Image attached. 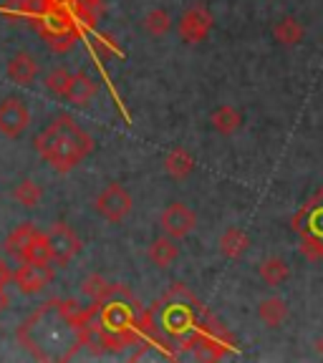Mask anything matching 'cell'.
<instances>
[{"label": "cell", "instance_id": "obj_23", "mask_svg": "<svg viewBox=\"0 0 323 363\" xmlns=\"http://www.w3.org/2000/svg\"><path fill=\"white\" fill-rule=\"evenodd\" d=\"M301 252L311 260H323V235H311V233H303L301 240Z\"/></svg>", "mask_w": 323, "mask_h": 363}, {"label": "cell", "instance_id": "obj_21", "mask_svg": "<svg viewBox=\"0 0 323 363\" xmlns=\"http://www.w3.org/2000/svg\"><path fill=\"white\" fill-rule=\"evenodd\" d=\"M170 28H172V18L165 8H154V11H149L147 16H144V30H147L149 35H154V38L165 35Z\"/></svg>", "mask_w": 323, "mask_h": 363}, {"label": "cell", "instance_id": "obj_12", "mask_svg": "<svg viewBox=\"0 0 323 363\" xmlns=\"http://www.w3.org/2000/svg\"><path fill=\"white\" fill-rule=\"evenodd\" d=\"M210 124L215 126L217 134L230 136L240 129V124H243V113H240L235 106H230V104H222V106H217L215 111H212Z\"/></svg>", "mask_w": 323, "mask_h": 363}, {"label": "cell", "instance_id": "obj_5", "mask_svg": "<svg viewBox=\"0 0 323 363\" xmlns=\"http://www.w3.org/2000/svg\"><path fill=\"white\" fill-rule=\"evenodd\" d=\"M11 278L23 295H38L53 283L56 272H53L51 262H23Z\"/></svg>", "mask_w": 323, "mask_h": 363}, {"label": "cell", "instance_id": "obj_14", "mask_svg": "<svg viewBox=\"0 0 323 363\" xmlns=\"http://www.w3.org/2000/svg\"><path fill=\"white\" fill-rule=\"evenodd\" d=\"M258 315H261V320L265 325L278 328L285 318H288V303H285L283 298H263V301L258 303Z\"/></svg>", "mask_w": 323, "mask_h": 363}, {"label": "cell", "instance_id": "obj_1", "mask_svg": "<svg viewBox=\"0 0 323 363\" xmlns=\"http://www.w3.org/2000/svg\"><path fill=\"white\" fill-rule=\"evenodd\" d=\"M97 303L48 301L18 328L21 346L38 361H68L91 343Z\"/></svg>", "mask_w": 323, "mask_h": 363}, {"label": "cell", "instance_id": "obj_3", "mask_svg": "<svg viewBox=\"0 0 323 363\" xmlns=\"http://www.w3.org/2000/svg\"><path fill=\"white\" fill-rule=\"evenodd\" d=\"M94 207H97V212L104 220L116 225V222L129 217L131 207H134V199H131V194L126 192V187H121L119 182H111V184H106V187L97 194Z\"/></svg>", "mask_w": 323, "mask_h": 363}, {"label": "cell", "instance_id": "obj_27", "mask_svg": "<svg viewBox=\"0 0 323 363\" xmlns=\"http://www.w3.org/2000/svg\"><path fill=\"white\" fill-rule=\"evenodd\" d=\"M318 351H321V356H323V340H321V343H318Z\"/></svg>", "mask_w": 323, "mask_h": 363}, {"label": "cell", "instance_id": "obj_17", "mask_svg": "<svg viewBox=\"0 0 323 363\" xmlns=\"http://www.w3.org/2000/svg\"><path fill=\"white\" fill-rule=\"evenodd\" d=\"M13 199L21 207H26V210H33V207L40 204V199H43V187L35 179H21L13 187Z\"/></svg>", "mask_w": 323, "mask_h": 363}, {"label": "cell", "instance_id": "obj_15", "mask_svg": "<svg viewBox=\"0 0 323 363\" xmlns=\"http://www.w3.org/2000/svg\"><path fill=\"white\" fill-rule=\"evenodd\" d=\"M303 26L298 21H295L293 16H285L280 18L275 26H273V38L278 40L280 45H295V43H301L303 40Z\"/></svg>", "mask_w": 323, "mask_h": 363}, {"label": "cell", "instance_id": "obj_10", "mask_svg": "<svg viewBox=\"0 0 323 363\" xmlns=\"http://www.w3.org/2000/svg\"><path fill=\"white\" fill-rule=\"evenodd\" d=\"M97 91H99V86L91 76L71 74V81H68V89H66V94H63V99L76 104V106H86L91 99L97 96Z\"/></svg>", "mask_w": 323, "mask_h": 363}, {"label": "cell", "instance_id": "obj_11", "mask_svg": "<svg viewBox=\"0 0 323 363\" xmlns=\"http://www.w3.org/2000/svg\"><path fill=\"white\" fill-rule=\"evenodd\" d=\"M165 169H167V174L175 177V179H187L195 172V157L185 147H175L165 157Z\"/></svg>", "mask_w": 323, "mask_h": 363}, {"label": "cell", "instance_id": "obj_18", "mask_svg": "<svg viewBox=\"0 0 323 363\" xmlns=\"http://www.w3.org/2000/svg\"><path fill=\"white\" fill-rule=\"evenodd\" d=\"M177 255H180V250L172 238H157L149 245V260L157 267H170L177 260Z\"/></svg>", "mask_w": 323, "mask_h": 363}, {"label": "cell", "instance_id": "obj_16", "mask_svg": "<svg viewBox=\"0 0 323 363\" xmlns=\"http://www.w3.org/2000/svg\"><path fill=\"white\" fill-rule=\"evenodd\" d=\"M258 272H261L263 283L273 285V288H275V285H283L285 280L290 278V267L283 257H268V260H263Z\"/></svg>", "mask_w": 323, "mask_h": 363}, {"label": "cell", "instance_id": "obj_6", "mask_svg": "<svg viewBox=\"0 0 323 363\" xmlns=\"http://www.w3.org/2000/svg\"><path fill=\"white\" fill-rule=\"evenodd\" d=\"M31 124L28 104L18 96H8L0 101V134L8 139H21Z\"/></svg>", "mask_w": 323, "mask_h": 363}, {"label": "cell", "instance_id": "obj_9", "mask_svg": "<svg viewBox=\"0 0 323 363\" xmlns=\"http://www.w3.org/2000/svg\"><path fill=\"white\" fill-rule=\"evenodd\" d=\"M6 74H8V79H11L13 84H18V86H31L35 79H38L40 63L35 61L33 53L18 51L16 56H11V61H8Z\"/></svg>", "mask_w": 323, "mask_h": 363}, {"label": "cell", "instance_id": "obj_20", "mask_svg": "<svg viewBox=\"0 0 323 363\" xmlns=\"http://www.w3.org/2000/svg\"><path fill=\"white\" fill-rule=\"evenodd\" d=\"M21 262H51V250H48V238H45V233H35L33 240L28 242V247L23 250L21 257H18Z\"/></svg>", "mask_w": 323, "mask_h": 363}, {"label": "cell", "instance_id": "obj_7", "mask_svg": "<svg viewBox=\"0 0 323 363\" xmlns=\"http://www.w3.org/2000/svg\"><path fill=\"white\" fill-rule=\"evenodd\" d=\"M177 30H180V38L187 40V43H199V40L207 38V33L212 30V16L204 6H192L182 13L180 23H177Z\"/></svg>", "mask_w": 323, "mask_h": 363}, {"label": "cell", "instance_id": "obj_19", "mask_svg": "<svg viewBox=\"0 0 323 363\" xmlns=\"http://www.w3.org/2000/svg\"><path fill=\"white\" fill-rule=\"evenodd\" d=\"M35 233H38V227H35L33 222H23V225H18L16 230L6 238V250L11 252V255L21 257V252L28 247V242L33 240Z\"/></svg>", "mask_w": 323, "mask_h": 363}, {"label": "cell", "instance_id": "obj_22", "mask_svg": "<svg viewBox=\"0 0 323 363\" xmlns=\"http://www.w3.org/2000/svg\"><path fill=\"white\" fill-rule=\"evenodd\" d=\"M68 81H71V74H68L66 68H53L51 74L43 79V84L51 94H56V96L63 99V94H66V89H68Z\"/></svg>", "mask_w": 323, "mask_h": 363}, {"label": "cell", "instance_id": "obj_4", "mask_svg": "<svg viewBox=\"0 0 323 363\" xmlns=\"http://www.w3.org/2000/svg\"><path fill=\"white\" fill-rule=\"evenodd\" d=\"M45 238H48V250H51V262L56 265H68L81 252V238L66 222H56L45 233Z\"/></svg>", "mask_w": 323, "mask_h": 363}, {"label": "cell", "instance_id": "obj_2", "mask_svg": "<svg viewBox=\"0 0 323 363\" xmlns=\"http://www.w3.org/2000/svg\"><path fill=\"white\" fill-rule=\"evenodd\" d=\"M33 147L45 164H51L56 172L66 174V172L76 169L94 152V139L68 113H61L35 134Z\"/></svg>", "mask_w": 323, "mask_h": 363}, {"label": "cell", "instance_id": "obj_24", "mask_svg": "<svg viewBox=\"0 0 323 363\" xmlns=\"http://www.w3.org/2000/svg\"><path fill=\"white\" fill-rule=\"evenodd\" d=\"M109 288L111 285L106 283V280L102 278V275H91V278L84 280V293L91 298V303H99L104 298V295L109 293Z\"/></svg>", "mask_w": 323, "mask_h": 363}, {"label": "cell", "instance_id": "obj_13", "mask_svg": "<svg viewBox=\"0 0 323 363\" xmlns=\"http://www.w3.org/2000/svg\"><path fill=\"white\" fill-rule=\"evenodd\" d=\"M250 245L248 233H243L240 227H230L225 230V235L220 238V252L227 257V260H240L245 255V250Z\"/></svg>", "mask_w": 323, "mask_h": 363}, {"label": "cell", "instance_id": "obj_25", "mask_svg": "<svg viewBox=\"0 0 323 363\" xmlns=\"http://www.w3.org/2000/svg\"><path fill=\"white\" fill-rule=\"evenodd\" d=\"M8 283H11V270H8L6 262L0 260V288H6Z\"/></svg>", "mask_w": 323, "mask_h": 363}, {"label": "cell", "instance_id": "obj_8", "mask_svg": "<svg viewBox=\"0 0 323 363\" xmlns=\"http://www.w3.org/2000/svg\"><path fill=\"white\" fill-rule=\"evenodd\" d=\"M159 225H162V230L167 233V238L182 240V238H187V235L195 230V225H197V215L190 210L187 204L172 202L170 207L162 212V217H159Z\"/></svg>", "mask_w": 323, "mask_h": 363}, {"label": "cell", "instance_id": "obj_26", "mask_svg": "<svg viewBox=\"0 0 323 363\" xmlns=\"http://www.w3.org/2000/svg\"><path fill=\"white\" fill-rule=\"evenodd\" d=\"M8 306H11V298H8L6 288H0V313H6Z\"/></svg>", "mask_w": 323, "mask_h": 363}]
</instances>
